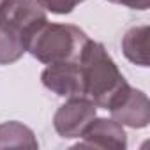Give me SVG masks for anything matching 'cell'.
<instances>
[{"label":"cell","instance_id":"5","mask_svg":"<svg viewBox=\"0 0 150 150\" xmlns=\"http://www.w3.org/2000/svg\"><path fill=\"white\" fill-rule=\"evenodd\" d=\"M42 85L60 97H83V76L80 62L50 64L41 74Z\"/></svg>","mask_w":150,"mask_h":150},{"label":"cell","instance_id":"7","mask_svg":"<svg viewBox=\"0 0 150 150\" xmlns=\"http://www.w3.org/2000/svg\"><path fill=\"white\" fill-rule=\"evenodd\" d=\"M83 141L76 148H103V150H125L127 134L124 125L113 118H94L81 134Z\"/></svg>","mask_w":150,"mask_h":150},{"label":"cell","instance_id":"11","mask_svg":"<svg viewBox=\"0 0 150 150\" xmlns=\"http://www.w3.org/2000/svg\"><path fill=\"white\" fill-rule=\"evenodd\" d=\"M37 2L53 14H69L74 11V7L85 0H37Z\"/></svg>","mask_w":150,"mask_h":150},{"label":"cell","instance_id":"2","mask_svg":"<svg viewBox=\"0 0 150 150\" xmlns=\"http://www.w3.org/2000/svg\"><path fill=\"white\" fill-rule=\"evenodd\" d=\"M88 41V35L76 25L53 23L46 20L30 35L27 51L46 65L60 62H78Z\"/></svg>","mask_w":150,"mask_h":150},{"label":"cell","instance_id":"12","mask_svg":"<svg viewBox=\"0 0 150 150\" xmlns=\"http://www.w3.org/2000/svg\"><path fill=\"white\" fill-rule=\"evenodd\" d=\"M111 4H118V6H125L129 9H136V11H146L150 6V0H108Z\"/></svg>","mask_w":150,"mask_h":150},{"label":"cell","instance_id":"13","mask_svg":"<svg viewBox=\"0 0 150 150\" xmlns=\"http://www.w3.org/2000/svg\"><path fill=\"white\" fill-rule=\"evenodd\" d=\"M2 4H4V0H0V6H2Z\"/></svg>","mask_w":150,"mask_h":150},{"label":"cell","instance_id":"6","mask_svg":"<svg viewBox=\"0 0 150 150\" xmlns=\"http://www.w3.org/2000/svg\"><path fill=\"white\" fill-rule=\"evenodd\" d=\"M113 120L132 129H143L150 124V101L145 92L129 87L110 108Z\"/></svg>","mask_w":150,"mask_h":150},{"label":"cell","instance_id":"4","mask_svg":"<svg viewBox=\"0 0 150 150\" xmlns=\"http://www.w3.org/2000/svg\"><path fill=\"white\" fill-rule=\"evenodd\" d=\"M46 20V9L37 0H4L0 6V21L16 27L25 35L27 42L35 28Z\"/></svg>","mask_w":150,"mask_h":150},{"label":"cell","instance_id":"8","mask_svg":"<svg viewBox=\"0 0 150 150\" xmlns=\"http://www.w3.org/2000/svg\"><path fill=\"white\" fill-rule=\"evenodd\" d=\"M122 51L124 57L139 65V67H148V53H150V27L148 25H139L129 28L124 37H122Z\"/></svg>","mask_w":150,"mask_h":150},{"label":"cell","instance_id":"3","mask_svg":"<svg viewBox=\"0 0 150 150\" xmlns=\"http://www.w3.org/2000/svg\"><path fill=\"white\" fill-rule=\"evenodd\" d=\"M96 117H97V106L90 99L81 96L69 97V101H65L55 111L53 127L64 139L81 138L83 131Z\"/></svg>","mask_w":150,"mask_h":150},{"label":"cell","instance_id":"1","mask_svg":"<svg viewBox=\"0 0 150 150\" xmlns=\"http://www.w3.org/2000/svg\"><path fill=\"white\" fill-rule=\"evenodd\" d=\"M78 62L83 76V97L90 99L97 108L110 110L131 87L101 42L88 41Z\"/></svg>","mask_w":150,"mask_h":150},{"label":"cell","instance_id":"10","mask_svg":"<svg viewBox=\"0 0 150 150\" xmlns=\"http://www.w3.org/2000/svg\"><path fill=\"white\" fill-rule=\"evenodd\" d=\"M27 51L25 35L13 25L0 21V65L18 62Z\"/></svg>","mask_w":150,"mask_h":150},{"label":"cell","instance_id":"9","mask_svg":"<svg viewBox=\"0 0 150 150\" xmlns=\"http://www.w3.org/2000/svg\"><path fill=\"white\" fill-rule=\"evenodd\" d=\"M2 148H28L35 150L39 148L37 138L34 131L18 122V120H9L0 124V150Z\"/></svg>","mask_w":150,"mask_h":150}]
</instances>
